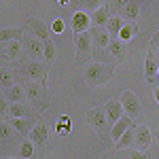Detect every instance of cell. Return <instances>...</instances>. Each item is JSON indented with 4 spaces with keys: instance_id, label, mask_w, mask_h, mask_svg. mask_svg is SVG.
<instances>
[{
    "instance_id": "d590c367",
    "label": "cell",
    "mask_w": 159,
    "mask_h": 159,
    "mask_svg": "<svg viewBox=\"0 0 159 159\" xmlns=\"http://www.w3.org/2000/svg\"><path fill=\"white\" fill-rule=\"evenodd\" d=\"M148 51L159 53V32H155V34H153V38H151V49H148Z\"/></svg>"
},
{
    "instance_id": "7a4b0ae2",
    "label": "cell",
    "mask_w": 159,
    "mask_h": 159,
    "mask_svg": "<svg viewBox=\"0 0 159 159\" xmlns=\"http://www.w3.org/2000/svg\"><path fill=\"white\" fill-rule=\"evenodd\" d=\"M51 64L45 60H28L19 64L17 74L24 79V83H47Z\"/></svg>"
},
{
    "instance_id": "ab89813d",
    "label": "cell",
    "mask_w": 159,
    "mask_h": 159,
    "mask_svg": "<svg viewBox=\"0 0 159 159\" xmlns=\"http://www.w3.org/2000/svg\"><path fill=\"white\" fill-rule=\"evenodd\" d=\"M4 159H13V157H4Z\"/></svg>"
},
{
    "instance_id": "f1b7e54d",
    "label": "cell",
    "mask_w": 159,
    "mask_h": 159,
    "mask_svg": "<svg viewBox=\"0 0 159 159\" xmlns=\"http://www.w3.org/2000/svg\"><path fill=\"white\" fill-rule=\"evenodd\" d=\"M132 144H134V127L132 129H127L125 134L115 142V151H123V148H132Z\"/></svg>"
},
{
    "instance_id": "ffe728a7",
    "label": "cell",
    "mask_w": 159,
    "mask_h": 159,
    "mask_svg": "<svg viewBox=\"0 0 159 159\" xmlns=\"http://www.w3.org/2000/svg\"><path fill=\"white\" fill-rule=\"evenodd\" d=\"M104 110H106V117H108L110 125H115V123H117V121L123 117V115H125L119 100H108V102L104 104Z\"/></svg>"
},
{
    "instance_id": "9a60e30c",
    "label": "cell",
    "mask_w": 159,
    "mask_h": 159,
    "mask_svg": "<svg viewBox=\"0 0 159 159\" xmlns=\"http://www.w3.org/2000/svg\"><path fill=\"white\" fill-rule=\"evenodd\" d=\"M25 30H30L34 36H38L43 43H47V40H51V36H49V32H47V25L43 24L38 17H30L28 21H25V25H24Z\"/></svg>"
},
{
    "instance_id": "277c9868",
    "label": "cell",
    "mask_w": 159,
    "mask_h": 159,
    "mask_svg": "<svg viewBox=\"0 0 159 159\" xmlns=\"http://www.w3.org/2000/svg\"><path fill=\"white\" fill-rule=\"evenodd\" d=\"M74 55H76V64H83L89 61L93 55V36H91V30L89 32H81V34H74Z\"/></svg>"
},
{
    "instance_id": "8fae6325",
    "label": "cell",
    "mask_w": 159,
    "mask_h": 159,
    "mask_svg": "<svg viewBox=\"0 0 159 159\" xmlns=\"http://www.w3.org/2000/svg\"><path fill=\"white\" fill-rule=\"evenodd\" d=\"M151 142H153L151 129H148L147 125H136L134 127V148L147 153L148 148H151Z\"/></svg>"
},
{
    "instance_id": "74e56055",
    "label": "cell",
    "mask_w": 159,
    "mask_h": 159,
    "mask_svg": "<svg viewBox=\"0 0 159 159\" xmlns=\"http://www.w3.org/2000/svg\"><path fill=\"white\" fill-rule=\"evenodd\" d=\"M68 2H70V0H57V4H60V7H68Z\"/></svg>"
},
{
    "instance_id": "f546056e",
    "label": "cell",
    "mask_w": 159,
    "mask_h": 159,
    "mask_svg": "<svg viewBox=\"0 0 159 159\" xmlns=\"http://www.w3.org/2000/svg\"><path fill=\"white\" fill-rule=\"evenodd\" d=\"M74 2H76V4L81 7V11L89 13V15H91L93 11H98L100 7H104V4H102L104 0H74Z\"/></svg>"
},
{
    "instance_id": "52a82bcc",
    "label": "cell",
    "mask_w": 159,
    "mask_h": 159,
    "mask_svg": "<svg viewBox=\"0 0 159 159\" xmlns=\"http://www.w3.org/2000/svg\"><path fill=\"white\" fill-rule=\"evenodd\" d=\"M21 43H24V49H25V53H28L30 60H45V43L38 36H34L30 30H25V28H24V38H21Z\"/></svg>"
},
{
    "instance_id": "2e32d148",
    "label": "cell",
    "mask_w": 159,
    "mask_h": 159,
    "mask_svg": "<svg viewBox=\"0 0 159 159\" xmlns=\"http://www.w3.org/2000/svg\"><path fill=\"white\" fill-rule=\"evenodd\" d=\"M102 159H148V155L144 151H138V148H123V151L106 153Z\"/></svg>"
},
{
    "instance_id": "7402d4cb",
    "label": "cell",
    "mask_w": 159,
    "mask_h": 159,
    "mask_svg": "<svg viewBox=\"0 0 159 159\" xmlns=\"http://www.w3.org/2000/svg\"><path fill=\"white\" fill-rule=\"evenodd\" d=\"M38 119H15V117H9V123L15 127V132L19 136H30L32 127L36 125Z\"/></svg>"
},
{
    "instance_id": "8992f818",
    "label": "cell",
    "mask_w": 159,
    "mask_h": 159,
    "mask_svg": "<svg viewBox=\"0 0 159 159\" xmlns=\"http://www.w3.org/2000/svg\"><path fill=\"white\" fill-rule=\"evenodd\" d=\"M87 123L91 125V129L93 132H98L100 136H104L106 132H110V121L108 117H106V110H104V106H96V108H89L85 115Z\"/></svg>"
},
{
    "instance_id": "ac0fdd59",
    "label": "cell",
    "mask_w": 159,
    "mask_h": 159,
    "mask_svg": "<svg viewBox=\"0 0 159 159\" xmlns=\"http://www.w3.org/2000/svg\"><path fill=\"white\" fill-rule=\"evenodd\" d=\"M110 17H112V11H110L108 4L100 7L98 11L91 13V28H106V24H108Z\"/></svg>"
},
{
    "instance_id": "6da1fadb",
    "label": "cell",
    "mask_w": 159,
    "mask_h": 159,
    "mask_svg": "<svg viewBox=\"0 0 159 159\" xmlns=\"http://www.w3.org/2000/svg\"><path fill=\"white\" fill-rule=\"evenodd\" d=\"M115 76V68L104 61H87L83 68V81L87 87H102L110 83Z\"/></svg>"
},
{
    "instance_id": "30bf717a",
    "label": "cell",
    "mask_w": 159,
    "mask_h": 159,
    "mask_svg": "<svg viewBox=\"0 0 159 159\" xmlns=\"http://www.w3.org/2000/svg\"><path fill=\"white\" fill-rule=\"evenodd\" d=\"M30 106H32L30 102H15V104L9 102V117H15V119H38V112L34 108H30Z\"/></svg>"
},
{
    "instance_id": "4fadbf2b",
    "label": "cell",
    "mask_w": 159,
    "mask_h": 159,
    "mask_svg": "<svg viewBox=\"0 0 159 159\" xmlns=\"http://www.w3.org/2000/svg\"><path fill=\"white\" fill-rule=\"evenodd\" d=\"M28 138H30L36 147H47V142H49V129H47V123L38 119L36 125L32 127V132H30Z\"/></svg>"
},
{
    "instance_id": "4dcf8cb0",
    "label": "cell",
    "mask_w": 159,
    "mask_h": 159,
    "mask_svg": "<svg viewBox=\"0 0 159 159\" xmlns=\"http://www.w3.org/2000/svg\"><path fill=\"white\" fill-rule=\"evenodd\" d=\"M34 151H36V144L28 138V140H24V142L19 144V157L21 159H32L34 157Z\"/></svg>"
},
{
    "instance_id": "5bb4252c",
    "label": "cell",
    "mask_w": 159,
    "mask_h": 159,
    "mask_svg": "<svg viewBox=\"0 0 159 159\" xmlns=\"http://www.w3.org/2000/svg\"><path fill=\"white\" fill-rule=\"evenodd\" d=\"M70 25H72L74 34H81V32H89L91 30V15L85 11H76L70 19Z\"/></svg>"
},
{
    "instance_id": "8d00e7d4",
    "label": "cell",
    "mask_w": 159,
    "mask_h": 159,
    "mask_svg": "<svg viewBox=\"0 0 159 159\" xmlns=\"http://www.w3.org/2000/svg\"><path fill=\"white\" fill-rule=\"evenodd\" d=\"M153 96H155V102L159 104V87H155V89H153Z\"/></svg>"
},
{
    "instance_id": "9c48e42d",
    "label": "cell",
    "mask_w": 159,
    "mask_h": 159,
    "mask_svg": "<svg viewBox=\"0 0 159 159\" xmlns=\"http://www.w3.org/2000/svg\"><path fill=\"white\" fill-rule=\"evenodd\" d=\"M102 53H104L106 61L112 66V64H121V61H125L127 49H125V43H123L121 38H112V40H110V45L102 51Z\"/></svg>"
},
{
    "instance_id": "f35d334b",
    "label": "cell",
    "mask_w": 159,
    "mask_h": 159,
    "mask_svg": "<svg viewBox=\"0 0 159 159\" xmlns=\"http://www.w3.org/2000/svg\"><path fill=\"white\" fill-rule=\"evenodd\" d=\"M157 142H159V129H157Z\"/></svg>"
},
{
    "instance_id": "484cf974",
    "label": "cell",
    "mask_w": 159,
    "mask_h": 159,
    "mask_svg": "<svg viewBox=\"0 0 159 159\" xmlns=\"http://www.w3.org/2000/svg\"><path fill=\"white\" fill-rule=\"evenodd\" d=\"M17 76L19 74L15 70H11L9 66H2V89H9V87L17 85Z\"/></svg>"
},
{
    "instance_id": "e575fe53",
    "label": "cell",
    "mask_w": 159,
    "mask_h": 159,
    "mask_svg": "<svg viewBox=\"0 0 159 159\" xmlns=\"http://www.w3.org/2000/svg\"><path fill=\"white\" fill-rule=\"evenodd\" d=\"M64 28H66V24H64V19H53V24H51V32L53 34H61L64 32Z\"/></svg>"
},
{
    "instance_id": "5b68a950",
    "label": "cell",
    "mask_w": 159,
    "mask_h": 159,
    "mask_svg": "<svg viewBox=\"0 0 159 159\" xmlns=\"http://www.w3.org/2000/svg\"><path fill=\"white\" fill-rule=\"evenodd\" d=\"M2 64L4 66H9V64H21V61H25L28 57V53H25L24 49V43L21 40H11V43H4L2 45Z\"/></svg>"
},
{
    "instance_id": "1f68e13d",
    "label": "cell",
    "mask_w": 159,
    "mask_h": 159,
    "mask_svg": "<svg viewBox=\"0 0 159 159\" xmlns=\"http://www.w3.org/2000/svg\"><path fill=\"white\" fill-rule=\"evenodd\" d=\"M70 117L68 115H61L60 119H57V123H55V132H57V136H68L70 134Z\"/></svg>"
},
{
    "instance_id": "d6986e66",
    "label": "cell",
    "mask_w": 159,
    "mask_h": 159,
    "mask_svg": "<svg viewBox=\"0 0 159 159\" xmlns=\"http://www.w3.org/2000/svg\"><path fill=\"white\" fill-rule=\"evenodd\" d=\"M132 121H134V119H129L127 115H123L121 119H119V121L110 127L108 134H110V138H112V142H117V140H119V138H121V136L125 134L127 129H132Z\"/></svg>"
},
{
    "instance_id": "3957f363",
    "label": "cell",
    "mask_w": 159,
    "mask_h": 159,
    "mask_svg": "<svg viewBox=\"0 0 159 159\" xmlns=\"http://www.w3.org/2000/svg\"><path fill=\"white\" fill-rule=\"evenodd\" d=\"M25 96L28 102L38 110H47L49 108V87L47 83H24Z\"/></svg>"
},
{
    "instance_id": "e0dca14e",
    "label": "cell",
    "mask_w": 159,
    "mask_h": 159,
    "mask_svg": "<svg viewBox=\"0 0 159 159\" xmlns=\"http://www.w3.org/2000/svg\"><path fill=\"white\" fill-rule=\"evenodd\" d=\"M91 36H93V49L98 51V53L106 49L110 45V40H112L106 28H91Z\"/></svg>"
},
{
    "instance_id": "7c38bea8",
    "label": "cell",
    "mask_w": 159,
    "mask_h": 159,
    "mask_svg": "<svg viewBox=\"0 0 159 159\" xmlns=\"http://www.w3.org/2000/svg\"><path fill=\"white\" fill-rule=\"evenodd\" d=\"M157 79H159V55L148 51L147 60H144V81L148 85H153Z\"/></svg>"
},
{
    "instance_id": "44dd1931",
    "label": "cell",
    "mask_w": 159,
    "mask_h": 159,
    "mask_svg": "<svg viewBox=\"0 0 159 159\" xmlns=\"http://www.w3.org/2000/svg\"><path fill=\"white\" fill-rule=\"evenodd\" d=\"M2 98L9 100L11 104H15V102H28L24 85H13V87H9V89H2Z\"/></svg>"
},
{
    "instance_id": "60d3db41",
    "label": "cell",
    "mask_w": 159,
    "mask_h": 159,
    "mask_svg": "<svg viewBox=\"0 0 159 159\" xmlns=\"http://www.w3.org/2000/svg\"><path fill=\"white\" fill-rule=\"evenodd\" d=\"M157 55H159V53H157Z\"/></svg>"
},
{
    "instance_id": "d6a6232c",
    "label": "cell",
    "mask_w": 159,
    "mask_h": 159,
    "mask_svg": "<svg viewBox=\"0 0 159 159\" xmlns=\"http://www.w3.org/2000/svg\"><path fill=\"white\" fill-rule=\"evenodd\" d=\"M132 0H106V4L110 7V11H112V15H121L123 9L129 4Z\"/></svg>"
},
{
    "instance_id": "cb8c5ba5",
    "label": "cell",
    "mask_w": 159,
    "mask_h": 159,
    "mask_svg": "<svg viewBox=\"0 0 159 159\" xmlns=\"http://www.w3.org/2000/svg\"><path fill=\"white\" fill-rule=\"evenodd\" d=\"M17 132H15V127H13L9 119H2V125H0V140H2V144H7V142H11L13 138H17Z\"/></svg>"
},
{
    "instance_id": "d4e9b609",
    "label": "cell",
    "mask_w": 159,
    "mask_h": 159,
    "mask_svg": "<svg viewBox=\"0 0 159 159\" xmlns=\"http://www.w3.org/2000/svg\"><path fill=\"white\" fill-rule=\"evenodd\" d=\"M140 32V25L136 24V21H125V25H123L121 34H119V38H121L123 43H127V40H132V38L136 36Z\"/></svg>"
},
{
    "instance_id": "603a6c76",
    "label": "cell",
    "mask_w": 159,
    "mask_h": 159,
    "mask_svg": "<svg viewBox=\"0 0 159 159\" xmlns=\"http://www.w3.org/2000/svg\"><path fill=\"white\" fill-rule=\"evenodd\" d=\"M123 25H125V19H123L121 15H112V17L108 19V24H106V30H108L110 38H119Z\"/></svg>"
},
{
    "instance_id": "83f0119b",
    "label": "cell",
    "mask_w": 159,
    "mask_h": 159,
    "mask_svg": "<svg viewBox=\"0 0 159 159\" xmlns=\"http://www.w3.org/2000/svg\"><path fill=\"white\" fill-rule=\"evenodd\" d=\"M21 38H24V30H15V28H2V34H0L2 45H4V43H11V40H21Z\"/></svg>"
},
{
    "instance_id": "836d02e7",
    "label": "cell",
    "mask_w": 159,
    "mask_h": 159,
    "mask_svg": "<svg viewBox=\"0 0 159 159\" xmlns=\"http://www.w3.org/2000/svg\"><path fill=\"white\" fill-rule=\"evenodd\" d=\"M55 57H57V49H55L53 40H47V43H45V61L53 64V61H55Z\"/></svg>"
},
{
    "instance_id": "ba28073f",
    "label": "cell",
    "mask_w": 159,
    "mask_h": 159,
    "mask_svg": "<svg viewBox=\"0 0 159 159\" xmlns=\"http://www.w3.org/2000/svg\"><path fill=\"white\" fill-rule=\"evenodd\" d=\"M121 106H123V112L129 117V119H138L140 117V112H142V104H140V100L136 96L134 91H129V89H125L121 93Z\"/></svg>"
},
{
    "instance_id": "4316f807",
    "label": "cell",
    "mask_w": 159,
    "mask_h": 159,
    "mask_svg": "<svg viewBox=\"0 0 159 159\" xmlns=\"http://www.w3.org/2000/svg\"><path fill=\"white\" fill-rule=\"evenodd\" d=\"M138 15H140V4H138L136 0H132V2L123 9V13H121V17L125 19V21H136Z\"/></svg>"
}]
</instances>
